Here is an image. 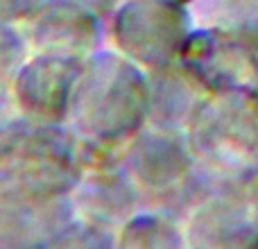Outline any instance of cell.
Returning <instances> with one entry per match:
<instances>
[{
    "label": "cell",
    "mask_w": 258,
    "mask_h": 249,
    "mask_svg": "<svg viewBox=\"0 0 258 249\" xmlns=\"http://www.w3.org/2000/svg\"><path fill=\"white\" fill-rule=\"evenodd\" d=\"M147 73L118 50L84 59L66 125L80 141L125 147L147 125Z\"/></svg>",
    "instance_id": "cell-1"
},
{
    "label": "cell",
    "mask_w": 258,
    "mask_h": 249,
    "mask_svg": "<svg viewBox=\"0 0 258 249\" xmlns=\"http://www.w3.org/2000/svg\"><path fill=\"white\" fill-rule=\"evenodd\" d=\"M82 174L80 138L63 122L7 111L0 118V195H71Z\"/></svg>",
    "instance_id": "cell-2"
},
{
    "label": "cell",
    "mask_w": 258,
    "mask_h": 249,
    "mask_svg": "<svg viewBox=\"0 0 258 249\" xmlns=\"http://www.w3.org/2000/svg\"><path fill=\"white\" fill-rule=\"evenodd\" d=\"M183 136L213 183L251 179L258 174V93H206Z\"/></svg>",
    "instance_id": "cell-3"
},
{
    "label": "cell",
    "mask_w": 258,
    "mask_h": 249,
    "mask_svg": "<svg viewBox=\"0 0 258 249\" xmlns=\"http://www.w3.org/2000/svg\"><path fill=\"white\" fill-rule=\"evenodd\" d=\"M122 170L141 193L143 209L165 211L179 220L213 186L197 168L183 132L147 125L127 143Z\"/></svg>",
    "instance_id": "cell-4"
},
{
    "label": "cell",
    "mask_w": 258,
    "mask_h": 249,
    "mask_svg": "<svg viewBox=\"0 0 258 249\" xmlns=\"http://www.w3.org/2000/svg\"><path fill=\"white\" fill-rule=\"evenodd\" d=\"M113 50L143 71L179 61L195 27L190 7L163 0H122L107 18Z\"/></svg>",
    "instance_id": "cell-5"
},
{
    "label": "cell",
    "mask_w": 258,
    "mask_h": 249,
    "mask_svg": "<svg viewBox=\"0 0 258 249\" xmlns=\"http://www.w3.org/2000/svg\"><path fill=\"white\" fill-rule=\"evenodd\" d=\"M179 64L206 93H258V43L245 36L195 25Z\"/></svg>",
    "instance_id": "cell-6"
},
{
    "label": "cell",
    "mask_w": 258,
    "mask_h": 249,
    "mask_svg": "<svg viewBox=\"0 0 258 249\" xmlns=\"http://www.w3.org/2000/svg\"><path fill=\"white\" fill-rule=\"evenodd\" d=\"M186 247H258V209L245 183H213L183 215Z\"/></svg>",
    "instance_id": "cell-7"
},
{
    "label": "cell",
    "mask_w": 258,
    "mask_h": 249,
    "mask_svg": "<svg viewBox=\"0 0 258 249\" xmlns=\"http://www.w3.org/2000/svg\"><path fill=\"white\" fill-rule=\"evenodd\" d=\"M30 52L89 59L102 45L104 21L75 0H43L21 21Z\"/></svg>",
    "instance_id": "cell-8"
},
{
    "label": "cell",
    "mask_w": 258,
    "mask_h": 249,
    "mask_svg": "<svg viewBox=\"0 0 258 249\" xmlns=\"http://www.w3.org/2000/svg\"><path fill=\"white\" fill-rule=\"evenodd\" d=\"M84 59L32 54L25 59L12 89L14 109L32 120L66 125L71 98Z\"/></svg>",
    "instance_id": "cell-9"
},
{
    "label": "cell",
    "mask_w": 258,
    "mask_h": 249,
    "mask_svg": "<svg viewBox=\"0 0 258 249\" xmlns=\"http://www.w3.org/2000/svg\"><path fill=\"white\" fill-rule=\"evenodd\" d=\"M75 220L71 195H0V247H59Z\"/></svg>",
    "instance_id": "cell-10"
},
{
    "label": "cell",
    "mask_w": 258,
    "mask_h": 249,
    "mask_svg": "<svg viewBox=\"0 0 258 249\" xmlns=\"http://www.w3.org/2000/svg\"><path fill=\"white\" fill-rule=\"evenodd\" d=\"M71 202L80 220L111 233H118V229L143 209L141 193L122 165L84 168L71 191Z\"/></svg>",
    "instance_id": "cell-11"
},
{
    "label": "cell",
    "mask_w": 258,
    "mask_h": 249,
    "mask_svg": "<svg viewBox=\"0 0 258 249\" xmlns=\"http://www.w3.org/2000/svg\"><path fill=\"white\" fill-rule=\"evenodd\" d=\"M147 127L183 132L195 107L206 95L200 82L179 61L147 71Z\"/></svg>",
    "instance_id": "cell-12"
},
{
    "label": "cell",
    "mask_w": 258,
    "mask_h": 249,
    "mask_svg": "<svg viewBox=\"0 0 258 249\" xmlns=\"http://www.w3.org/2000/svg\"><path fill=\"white\" fill-rule=\"evenodd\" d=\"M118 247H186L183 224L179 218L156 209H141L118 229Z\"/></svg>",
    "instance_id": "cell-13"
},
{
    "label": "cell",
    "mask_w": 258,
    "mask_h": 249,
    "mask_svg": "<svg viewBox=\"0 0 258 249\" xmlns=\"http://www.w3.org/2000/svg\"><path fill=\"white\" fill-rule=\"evenodd\" d=\"M195 25L218 27L258 43V0H195Z\"/></svg>",
    "instance_id": "cell-14"
},
{
    "label": "cell",
    "mask_w": 258,
    "mask_h": 249,
    "mask_svg": "<svg viewBox=\"0 0 258 249\" xmlns=\"http://www.w3.org/2000/svg\"><path fill=\"white\" fill-rule=\"evenodd\" d=\"M27 52L30 48L21 32L12 23H0V113L12 109V89Z\"/></svg>",
    "instance_id": "cell-15"
},
{
    "label": "cell",
    "mask_w": 258,
    "mask_h": 249,
    "mask_svg": "<svg viewBox=\"0 0 258 249\" xmlns=\"http://www.w3.org/2000/svg\"><path fill=\"white\" fill-rule=\"evenodd\" d=\"M43 0H0V23H21Z\"/></svg>",
    "instance_id": "cell-16"
},
{
    "label": "cell",
    "mask_w": 258,
    "mask_h": 249,
    "mask_svg": "<svg viewBox=\"0 0 258 249\" xmlns=\"http://www.w3.org/2000/svg\"><path fill=\"white\" fill-rule=\"evenodd\" d=\"M75 3L84 5L86 9H91L93 14H98L102 21H107V18L113 14V9H116L122 0H75Z\"/></svg>",
    "instance_id": "cell-17"
},
{
    "label": "cell",
    "mask_w": 258,
    "mask_h": 249,
    "mask_svg": "<svg viewBox=\"0 0 258 249\" xmlns=\"http://www.w3.org/2000/svg\"><path fill=\"white\" fill-rule=\"evenodd\" d=\"M163 3H174V5H186V7H190L195 0H163Z\"/></svg>",
    "instance_id": "cell-18"
}]
</instances>
